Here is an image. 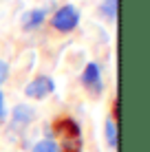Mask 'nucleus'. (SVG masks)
<instances>
[{"label":"nucleus","mask_w":150,"mask_h":152,"mask_svg":"<svg viewBox=\"0 0 150 152\" xmlns=\"http://www.w3.org/2000/svg\"><path fill=\"white\" fill-rule=\"evenodd\" d=\"M55 134L60 139V152H82V130L75 119L62 117L55 121Z\"/></svg>","instance_id":"nucleus-1"},{"label":"nucleus","mask_w":150,"mask_h":152,"mask_svg":"<svg viewBox=\"0 0 150 152\" xmlns=\"http://www.w3.org/2000/svg\"><path fill=\"white\" fill-rule=\"evenodd\" d=\"M77 22H80V11H77L73 4H64V7H60L58 11L53 13V18H51L53 29L55 31H62V33L73 31L77 27Z\"/></svg>","instance_id":"nucleus-2"},{"label":"nucleus","mask_w":150,"mask_h":152,"mask_svg":"<svg viewBox=\"0 0 150 152\" xmlns=\"http://www.w3.org/2000/svg\"><path fill=\"white\" fill-rule=\"evenodd\" d=\"M53 91H55V84H53L51 77H35V80H31L27 86H24V95L33 97V99H44Z\"/></svg>","instance_id":"nucleus-3"},{"label":"nucleus","mask_w":150,"mask_h":152,"mask_svg":"<svg viewBox=\"0 0 150 152\" xmlns=\"http://www.w3.org/2000/svg\"><path fill=\"white\" fill-rule=\"evenodd\" d=\"M82 84H84L91 93H95V95L102 93V73H100V66H97L95 62H91L84 69V73H82Z\"/></svg>","instance_id":"nucleus-4"},{"label":"nucleus","mask_w":150,"mask_h":152,"mask_svg":"<svg viewBox=\"0 0 150 152\" xmlns=\"http://www.w3.org/2000/svg\"><path fill=\"white\" fill-rule=\"evenodd\" d=\"M31 119H33V110H31L29 106H24V104H20L11 113V128L15 132H20V130H24L31 124Z\"/></svg>","instance_id":"nucleus-5"},{"label":"nucleus","mask_w":150,"mask_h":152,"mask_svg":"<svg viewBox=\"0 0 150 152\" xmlns=\"http://www.w3.org/2000/svg\"><path fill=\"white\" fill-rule=\"evenodd\" d=\"M44 20H46V9H31V11H27L22 15V29L33 31V29H38Z\"/></svg>","instance_id":"nucleus-6"},{"label":"nucleus","mask_w":150,"mask_h":152,"mask_svg":"<svg viewBox=\"0 0 150 152\" xmlns=\"http://www.w3.org/2000/svg\"><path fill=\"white\" fill-rule=\"evenodd\" d=\"M106 141L110 148L117 150V121H113V119L106 121Z\"/></svg>","instance_id":"nucleus-7"},{"label":"nucleus","mask_w":150,"mask_h":152,"mask_svg":"<svg viewBox=\"0 0 150 152\" xmlns=\"http://www.w3.org/2000/svg\"><path fill=\"white\" fill-rule=\"evenodd\" d=\"M33 152H60V148H58V143H55V141L44 139V141H40V143H35Z\"/></svg>","instance_id":"nucleus-8"},{"label":"nucleus","mask_w":150,"mask_h":152,"mask_svg":"<svg viewBox=\"0 0 150 152\" xmlns=\"http://www.w3.org/2000/svg\"><path fill=\"white\" fill-rule=\"evenodd\" d=\"M102 13H104L106 18L115 20L117 18V0H104V4H102Z\"/></svg>","instance_id":"nucleus-9"},{"label":"nucleus","mask_w":150,"mask_h":152,"mask_svg":"<svg viewBox=\"0 0 150 152\" xmlns=\"http://www.w3.org/2000/svg\"><path fill=\"white\" fill-rule=\"evenodd\" d=\"M7 75H9V66H7V62H2V60H0V86L4 84Z\"/></svg>","instance_id":"nucleus-10"},{"label":"nucleus","mask_w":150,"mask_h":152,"mask_svg":"<svg viewBox=\"0 0 150 152\" xmlns=\"http://www.w3.org/2000/svg\"><path fill=\"white\" fill-rule=\"evenodd\" d=\"M4 117H7V110H4V95L0 93V124L4 121Z\"/></svg>","instance_id":"nucleus-11"}]
</instances>
